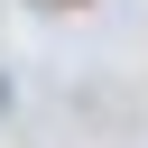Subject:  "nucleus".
<instances>
[{
    "label": "nucleus",
    "instance_id": "nucleus-1",
    "mask_svg": "<svg viewBox=\"0 0 148 148\" xmlns=\"http://www.w3.org/2000/svg\"><path fill=\"white\" fill-rule=\"evenodd\" d=\"M46 9H83V0H46Z\"/></svg>",
    "mask_w": 148,
    "mask_h": 148
}]
</instances>
